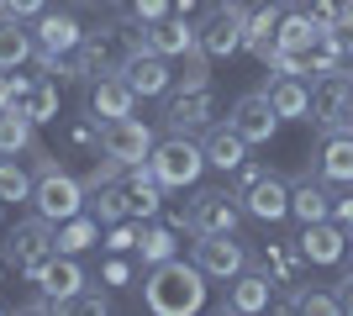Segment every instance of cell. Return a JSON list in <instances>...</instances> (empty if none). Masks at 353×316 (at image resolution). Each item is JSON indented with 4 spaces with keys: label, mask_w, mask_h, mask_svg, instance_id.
I'll return each instance as SVG.
<instances>
[{
    "label": "cell",
    "mask_w": 353,
    "mask_h": 316,
    "mask_svg": "<svg viewBox=\"0 0 353 316\" xmlns=\"http://www.w3.org/2000/svg\"><path fill=\"white\" fill-rule=\"evenodd\" d=\"M143 306L153 316H195L206 306V274L195 269V258H163L143 274Z\"/></svg>",
    "instance_id": "obj_1"
},
{
    "label": "cell",
    "mask_w": 353,
    "mask_h": 316,
    "mask_svg": "<svg viewBox=\"0 0 353 316\" xmlns=\"http://www.w3.org/2000/svg\"><path fill=\"white\" fill-rule=\"evenodd\" d=\"M32 211L48 216V222H63V216H79L85 211V180H74L59 158H37L32 169Z\"/></svg>",
    "instance_id": "obj_2"
},
{
    "label": "cell",
    "mask_w": 353,
    "mask_h": 316,
    "mask_svg": "<svg viewBox=\"0 0 353 316\" xmlns=\"http://www.w3.org/2000/svg\"><path fill=\"white\" fill-rule=\"evenodd\" d=\"M148 169L159 174L163 190H190L201 174H206V148L195 143L190 132H163L148 153Z\"/></svg>",
    "instance_id": "obj_3"
},
{
    "label": "cell",
    "mask_w": 353,
    "mask_h": 316,
    "mask_svg": "<svg viewBox=\"0 0 353 316\" xmlns=\"http://www.w3.org/2000/svg\"><path fill=\"white\" fill-rule=\"evenodd\" d=\"M0 253H6V264H11L16 274L37 280V274L53 264V253H59V242H53V222L32 211L27 222H16L11 232H6V248H0Z\"/></svg>",
    "instance_id": "obj_4"
},
{
    "label": "cell",
    "mask_w": 353,
    "mask_h": 316,
    "mask_svg": "<svg viewBox=\"0 0 353 316\" xmlns=\"http://www.w3.org/2000/svg\"><path fill=\"white\" fill-rule=\"evenodd\" d=\"M32 37H37V69H48V74H59V63L69 59L74 48L85 43V27L74 21L69 11H43L37 21H32Z\"/></svg>",
    "instance_id": "obj_5"
},
{
    "label": "cell",
    "mask_w": 353,
    "mask_h": 316,
    "mask_svg": "<svg viewBox=\"0 0 353 316\" xmlns=\"http://www.w3.org/2000/svg\"><path fill=\"white\" fill-rule=\"evenodd\" d=\"M190 258H195V269L206 274V280H221V285L248 269V248L237 242V232H195Z\"/></svg>",
    "instance_id": "obj_6"
},
{
    "label": "cell",
    "mask_w": 353,
    "mask_h": 316,
    "mask_svg": "<svg viewBox=\"0 0 353 316\" xmlns=\"http://www.w3.org/2000/svg\"><path fill=\"white\" fill-rule=\"evenodd\" d=\"M243 21H248L243 0H221L216 11H206L195 21L201 53H206V59H232V53H243Z\"/></svg>",
    "instance_id": "obj_7"
},
{
    "label": "cell",
    "mask_w": 353,
    "mask_h": 316,
    "mask_svg": "<svg viewBox=\"0 0 353 316\" xmlns=\"http://www.w3.org/2000/svg\"><path fill=\"white\" fill-rule=\"evenodd\" d=\"M153 127L137 116H111L101 121V153L105 158H117L121 169H132V164H148V153H153Z\"/></svg>",
    "instance_id": "obj_8"
},
{
    "label": "cell",
    "mask_w": 353,
    "mask_h": 316,
    "mask_svg": "<svg viewBox=\"0 0 353 316\" xmlns=\"http://www.w3.org/2000/svg\"><path fill=\"white\" fill-rule=\"evenodd\" d=\"M243 222V200L232 190H195L190 206H185V232H237Z\"/></svg>",
    "instance_id": "obj_9"
},
{
    "label": "cell",
    "mask_w": 353,
    "mask_h": 316,
    "mask_svg": "<svg viewBox=\"0 0 353 316\" xmlns=\"http://www.w3.org/2000/svg\"><path fill=\"white\" fill-rule=\"evenodd\" d=\"M311 121L316 127H353V74L332 69L311 85Z\"/></svg>",
    "instance_id": "obj_10"
},
{
    "label": "cell",
    "mask_w": 353,
    "mask_h": 316,
    "mask_svg": "<svg viewBox=\"0 0 353 316\" xmlns=\"http://www.w3.org/2000/svg\"><path fill=\"white\" fill-rule=\"evenodd\" d=\"M117 74L127 79L137 90V101H153V95H169V85H174V69H169V59L163 53H153L148 43H137L127 59L117 63Z\"/></svg>",
    "instance_id": "obj_11"
},
{
    "label": "cell",
    "mask_w": 353,
    "mask_h": 316,
    "mask_svg": "<svg viewBox=\"0 0 353 316\" xmlns=\"http://www.w3.org/2000/svg\"><path fill=\"white\" fill-rule=\"evenodd\" d=\"M227 121H232L237 132H243V143H248V148H269V143H274V132H280V111L269 105V95H264V90L237 95L232 111H227Z\"/></svg>",
    "instance_id": "obj_12"
},
{
    "label": "cell",
    "mask_w": 353,
    "mask_h": 316,
    "mask_svg": "<svg viewBox=\"0 0 353 316\" xmlns=\"http://www.w3.org/2000/svg\"><path fill=\"white\" fill-rule=\"evenodd\" d=\"M237 200H243V216H253V222H264V227H274V222L290 216V185H285L274 169H264L253 185H243Z\"/></svg>",
    "instance_id": "obj_13"
},
{
    "label": "cell",
    "mask_w": 353,
    "mask_h": 316,
    "mask_svg": "<svg viewBox=\"0 0 353 316\" xmlns=\"http://www.w3.org/2000/svg\"><path fill=\"white\" fill-rule=\"evenodd\" d=\"M295 248H301V258H306V264L332 269V264H343V253H348V227L332 222V216L306 222V227H301V238H295Z\"/></svg>",
    "instance_id": "obj_14"
},
{
    "label": "cell",
    "mask_w": 353,
    "mask_h": 316,
    "mask_svg": "<svg viewBox=\"0 0 353 316\" xmlns=\"http://www.w3.org/2000/svg\"><path fill=\"white\" fill-rule=\"evenodd\" d=\"M143 43L153 48V53H163V59H190V53H201V32H195L190 16H159V21H148L143 27Z\"/></svg>",
    "instance_id": "obj_15"
},
{
    "label": "cell",
    "mask_w": 353,
    "mask_h": 316,
    "mask_svg": "<svg viewBox=\"0 0 353 316\" xmlns=\"http://www.w3.org/2000/svg\"><path fill=\"white\" fill-rule=\"evenodd\" d=\"M32 285L43 290V295H53V301H59V311H63V306H69L85 285H95V274L79 264V253H53V264H48Z\"/></svg>",
    "instance_id": "obj_16"
},
{
    "label": "cell",
    "mask_w": 353,
    "mask_h": 316,
    "mask_svg": "<svg viewBox=\"0 0 353 316\" xmlns=\"http://www.w3.org/2000/svg\"><path fill=\"white\" fill-rule=\"evenodd\" d=\"M316 174H322L327 185H353V127H322Z\"/></svg>",
    "instance_id": "obj_17"
},
{
    "label": "cell",
    "mask_w": 353,
    "mask_h": 316,
    "mask_svg": "<svg viewBox=\"0 0 353 316\" xmlns=\"http://www.w3.org/2000/svg\"><path fill=\"white\" fill-rule=\"evenodd\" d=\"M211 116H216V101H211V85L206 90H179L169 95V105H163V127L169 132H206Z\"/></svg>",
    "instance_id": "obj_18"
},
{
    "label": "cell",
    "mask_w": 353,
    "mask_h": 316,
    "mask_svg": "<svg viewBox=\"0 0 353 316\" xmlns=\"http://www.w3.org/2000/svg\"><path fill=\"white\" fill-rule=\"evenodd\" d=\"M269 301H274V280H269L264 269H243L237 280H227V301H221V311L259 316V311H269Z\"/></svg>",
    "instance_id": "obj_19"
},
{
    "label": "cell",
    "mask_w": 353,
    "mask_h": 316,
    "mask_svg": "<svg viewBox=\"0 0 353 316\" xmlns=\"http://www.w3.org/2000/svg\"><path fill=\"white\" fill-rule=\"evenodd\" d=\"M137 111V90L127 85L121 74H101L90 79V116L95 121H111V116H132Z\"/></svg>",
    "instance_id": "obj_20"
},
{
    "label": "cell",
    "mask_w": 353,
    "mask_h": 316,
    "mask_svg": "<svg viewBox=\"0 0 353 316\" xmlns=\"http://www.w3.org/2000/svg\"><path fill=\"white\" fill-rule=\"evenodd\" d=\"M121 185H127V206H132L137 222H153V216H163V185H159V174H153L148 164L121 169Z\"/></svg>",
    "instance_id": "obj_21"
},
{
    "label": "cell",
    "mask_w": 353,
    "mask_h": 316,
    "mask_svg": "<svg viewBox=\"0 0 353 316\" xmlns=\"http://www.w3.org/2000/svg\"><path fill=\"white\" fill-rule=\"evenodd\" d=\"M264 95L280 111V121H311V85L301 74H274L264 85Z\"/></svg>",
    "instance_id": "obj_22"
},
{
    "label": "cell",
    "mask_w": 353,
    "mask_h": 316,
    "mask_svg": "<svg viewBox=\"0 0 353 316\" xmlns=\"http://www.w3.org/2000/svg\"><path fill=\"white\" fill-rule=\"evenodd\" d=\"M201 148H206V164L221 169V174H232V169L248 158V143H243V132H237L232 121H227V127H206Z\"/></svg>",
    "instance_id": "obj_23"
},
{
    "label": "cell",
    "mask_w": 353,
    "mask_h": 316,
    "mask_svg": "<svg viewBox=\"0 0 353 316\" xmlns=\"http://www.w3.org/2000/svg\"><path fill=\"white\" fill-rule=\"evenodd\" d=\"M290 216H295L301 227H306V222H322V216H332V190H327L322 174H316V180L306 174V180H295V185H290Z\"/></svg>",
    "instance_id": "obj_24"
},
{
    "label": "cell",
    "mask_w": 353,
    "mask_h": 316,
    "mask_svg": "<svg viewBox=\"0 0 353 316\" xmlns=\"http://www.w3.org/2000/svg\"><path fill=\"white\" fill-rule=\"evenodd\" d=\"M137 264H143V269H153V264H163V258H179V238H174V227L169 222H159V216H153V222H143V232H137Z\"/></svg>",
    "instance_id": "obj_25"
},
{
    "label": "cell",
    "mask_w": 353,
    "mask_h": 316,
    "mask_svg": "<svg viewBox=\"0 0 353 316\" xmlns=\"http://www.w3.org/2000/svg\"><path fill=\"white\" fill-rule=\"evenodd\" d=\"M280 16H285L280 0H269V6H253V11H248V21H243V48H248L253 59H264V53H269L274 32H280Z\"/></svg>",
    "instance_id": "obj_26"
},
{
    "label": "cell",
    "mask_w": 353,
    "mask_h": 316,
    "mask_svg": "<svg viewBox=\"0 0 353 316\" xmlns=\"http://www.w3.org/2000/svg\"><path fill=\"white\" fill-rule=\"evenodd\" d=\"M32 53H37V37H32V27L0 11V69H21Z\"/></svg>",
    "instance_id": "obj_27"
},
{
    "label": "cell",
    "mask_w": 353,
    "mask_h": 316,
    "mask_svg": "<svg viewBox=\"0 0 353 316\" xmlns=\"http://www.w3.org/2000/svg\"><path fill=\"white\" fill-rule=\"evenodd\" d=\"M37 148V121L27 116V111H21V105H6V111H0V153H32Z\"/></svg>",
    "instance_id": "obj_28"
},
{
    "label": "cell",
    "mask_w": 353,
    "mask_h": 316,
    "mask_svg": "<svg viewBox=\"0 0 353 316\" xmlns=\"http://www.w3.org/2000/svg\"><path fill=\"white\" fill-rule=\"evenodd\" d=\"M85 211H90L101 227L121 222V216H132V206H127V185H121V180H105V185H95V190H85Z\"/></svg>",
    "instance_id": "obj_29"
},
{
    "label": "cell",
    "mask_w": 353,
    "mask_h": 316,
    "mask_svg": "<svg viewBox=\"0 0 353 316\" xmlns=\"http://www.w3.org/2000/svg\"><path fill=\"white\" fill-rule=\"evenodd\" d=\"M53 242H59V253H85V248L101 242V222H95L90 211L63 216V222H53Z\"/></svg>",
    "instance_id": "obj_30"
},
{
    "label": "cell",
    "mask_w": 353,
    "mask_h": 316,
    "mask_svg": "<svg viewBox=\"0 0 353 316\" xmlns=\"http://www.w3.org/2000/svg\"><path fill=\"white\" fill-rule=\"evenodd\" d=\"M16 105H21L37 127H43V121H59V79H27V90L16 95Z\"/></svg>",
    "instance_id": "obj_31"
},
{
    "label": "cell",
    "mask_w": 353,
    "mask_h": 316,
    "mask_svg": "<svg viewBox=\"0 0 353 316\" xmlns=\"http://www.w3.org/2000/svg\"><path fill=\"white\" fill-rule=\"evenodd\" d=\"M316 37H322V27H316L306 11H285L280 16V32H274V48H285V53H311Z\"/></svg>",
    "instance_id": "obj_32"
},
{
    "label": "cell",
    "mask_w": 353,
    "mask_h": 316,
    "mask_svg": "<svg viewBox=\"0 0 353 316\" xmlns=\"http://www.w3.org/2000/svg\"><path fill=\"white\" fill-rule=\"evenodd\" d=\"M280 311H316V316H343L338 290H306V285H285Z\"/></svg>",
    "instance_id": "obj_33"
},
{
    "label": "cell",
    "mask_w": 353,
    "mask_h": 316,
    "mask_svg": "<svg viewBox=\"0 0 353 316\" xmlns=\"http://www.w3.org/2000/svg\"><path fill=\"white\" fill-rule=\"evenodd\" d=\"M301 248H285V242H269L264 248V274L274 280V290H285V285H295L301 280Z\"/></svg>",
    "instance_id": "obj_34"
},
{
    "label": "cell",
    "mask_w": 353,
    "mask_h": 316,
    "mask_svg": "<svg viewBox=\"0 0 353 316\" xmlns=\"http://www.w3.org/2000/svg\"><path fill=\"white\" fill-rule=\"evenodd\" d=\"M6 200H32V174L16 164L11 153H0V206Z\"/></svg>",
    "instance_id": "obj_35"
},
{
    "label": "cell",
    "mask_w": 353,
    "mask_h": 316,
    "mask_svg": "<svg viewBox=\"0 0 353 316\" xmlns=\"http://www.w3.org/2000/svg\"><path fill=\"white\" fill-rule=\"evenodd\" d=\"M348 63V53H343L338 32H322L316 43H311V74H332V69H343Z\"/></svg>",
    "instance_id": "obj_36"
},
{
    "label": "cell",
    "mask_w": 353,
    "mask_h": 316,
    "mask_svg": "<svg viewBox=\"0 0 353 316\" xmlns=\"http://www.w3.org/2000/svg\"><path fill=\"white\" fill-rule=\"evenodd\" d=\"M95 285L127 290V285H132V253H105V258H101V269H95Z\"/></svg>",
    "instance_id": "obj_37"
},
{
    "label": "cell",
    "mask_w": 353,
    "mask_h": 316,
    "mask_svg": "<svg viewBox=\"0 0 353 316\" xmlns=\"http://www.w3.org/2000/svg\"><path fill=\"white\" fill-rule=\"evenodd\" d=\"M69 148H79V153H101V121L95 116H74L69 121Z\"/></svg>",
    "instance_id": "obj_38"
},
{
    "label": "cell",
    "mask_w": 353,
    "mask_h": 316,
    "mask_svg": "<svg viewBox=\"0 0 353 316\" xmlns=\"http://www.w3.org/2000/svg\"><path fill=\"white\" fill-rule=\"evenodd\" d=\"M63 311H85V316H105V311H111V295H105V290H79V295H74V301L69 306H63Z\"/></svg>",
    "instance_id": "obj_39"
},
{
    "label": "cell",
    "mask_w": 353,
    "mask_h": 316,
    "mask_svg": "<svg viewBox=\"0 0 353 316\" xmlns=\"http://www.w3.org/2000/svg\"><path fill=\"white\" fill-rule=\"evenodd\" d=\"M174 79H179V90H206V85H211V74H206V53H190L185 74H174Z\"/></svg>",
    "instance_id": "obj_40"
},
{
    "label": "cell",
    "mask_w": 353,
    "mask_h": 316,
    "mask_svg": "<svg viewBox=\"0 0 353 316\" xmlns=\"http://www.w3.org/2000/svg\"><path fill=\"white\" fill-rule=\"evenodd\" d=\"M0 11L16 16V21H37V16L48 11V0H0Z\"/></svg>",
    "instance_id": "obj_41"
},
{
    "label": "cell",
    "mask_w": 353,
    "mask_h": 316,
    "mask_svg": "<svg viewBox=\"0 0 353 316\" xmlns=\"http://www.w3.org/2000/svg\"><path fill=\"white\" fill-rule=\"evenodd\" d=\"M332 32H338L343 53L353 59V0H343V6H338V27H332Z\"/></svg>",
    "instance_id": "obj_42"
},
{
    "label": "cell",
    "mask_w": 353,
    "mask_h": 316,
    "mask_svg": "<svg viewBox=\"0 0 353 316\" xmlns=\"http://www.w3.org/2000/svg\"><path fill=\"white\" fill-rule=\"evenodd\" d=\"M311 21H316V27H322V32H332V27H338V6H332V0H311Z\"/></svg>",
    "instance_id": "obj_43"
},
{
    "label": "cell",
    "mask_w": 353,
    "mask_h": 316,
    "mask_svg": "<svg viewBox=\"0 0 353 316\" xmlns=\"http://www.w3.org/2000/svg\"><path fill=\"white\" fill-rule=\"evenodd\" d=\"M332 222H343L353 232V185L343 190V196H332Z\"/></svg>",
    "instance_id": "obj_44"
},
{
    "label": "cell",
    "mask_w": 353,
    "mask_h": 316,
    "mask_svg": "<svg viewBox=\"0 0 353 316\" xmlns=\"http://www.w3.org/2000/svg\"><path fill=\"white\" fill-rule=\"evenodd\" d=\"M16 90H21V79H16L11 69H0V111H6V105L16 101Z\"/></svg>",
    "instance_id": "obj_45"
},
{
    "label": "cell",
    "mask_w": 353,
    "mask_h": 316,
    "mask_svg": "<svg viewBox=\"0 0 353 316\" xmlns=\"http://www.w3.org/2000/svg\"><path fill=\"white\" fill-rule=\"evenodd\" d=\"M338 306H343V316H353V269L338 280Z\"/></svg>",
    "instance_id": "obj_46"
},
{
    "label": "cell",
    "mask_w": 353,
    "mask_h": 316,
    "mask_svg": "<svg viewBox=\"0 0 353 316\" xmlns=\"http://www.w3.org/2000/svg\"><path fill=\"white\" fill-rule=\"evenodd\" d=\"M174 11H179V16H190V11H195V0H174Z\"/></svg>",
    "instance_id": "obj_47"
},
{
    "label": "cell",
    "mask_w": 353,
    "mask_h": 316,
    "mask_svg": "<svg viewBox=\"0 0 353 316\" xmlns=\"http://www.w3.org/2000/svg\"><path fill=\"white\" fill-rule=\"evenodd\" d=\"M343 258H348V269H353V232H348V253H343Z\"/></svg>",
    "instance_id": "obj_48"
},
{
    "label": "cell",
    "mask_w": 353,
    "mask_h": 316,
    "mask_svg": "<svg viewBox=\"0 0 353 316\" xmlns=\"http://www.w3.org/2000/svg\"><path fill=\"white\" fill-rule=\"evenodd\" d=\"M6 269H11V264H6V253H0V280H6Z\"/></svg>",
    "instance_id": "obj_49"
},
{
    "label": "cell",
    "mask_w": 353,
    "mask_h": 316,
    "mask_svg": "<svg viewBox=\"0 0 353 316\" xmlns=\"http://www.w3.org/2000/svg\"><path fill=\"white\" fill-rule=\"evenodd\" d=\"M74 6H101V0H74Z\"/></svg>",
    "instance_id": "obj_50"
},
{
    "label": "cell",
    "mask_w": 353,
    "mask_h": 316,
    "mask_svg": "<svg viewBox=\"0 0 353 316\" xmlns=\"http://www.w3.org/2000/svg\"><path fill=\"white\" fill-rule=\"evenodd\" d=\"M0 316H6V301H0Z\"/></svg>",
    "instance_id": "obj_51"
}]
</instances>
